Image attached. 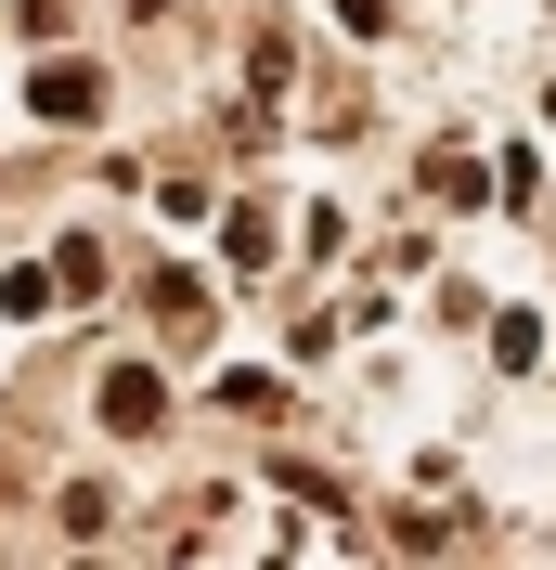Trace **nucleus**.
Here are the masks:
<instances>
[{"label":"nucleus","mask_w":556,"mask_h":570,"mask_svg":"<svg viewBox=\"0 0 556 570\" xmlns=\"http://www.w3.org/2000/svg\"><path fill=\"white\" fill-rule=\"evenodd\" d=\"M39 117H66V130L105 117V78H91V66H39Z\"/></svg>","instance_id":"nucleus-2"},{"label":"nucleus","mask_w":556,"mask_h":570,"mask_svg":"<svg viewBox=\"0 0 556 570\" xmlns=\"http://www.w3.org/2000/svg\"><path fill=\"white\" fill-rule=\"evenodd\" d=\"M91 285H105V247H91V234H66V259H52V298H91Z\"/></svg>","instance_id":"nucleus-4"},{"label":"nucleus","mask_w":556,"mask_h":570,"mask_svg":"<svg viewBox=\"0 0 556 570\" xmlns=\"http://www.w3.org/2000/svg\"><path fill=\"white\" fill-rule=\"evenodd\" d=\"M427 195H466V208H479V195H492V169L466 156V142H440V156H427Z\"/></svg>","instance_id":"nucleus-3"},{"label":"nucleus","mask_w":556,"mask_h":570,"mask_svg":"<svg viewBox=\"0 0 556 570\" xmlns=\"http://www.w3.org/2000/svg\"><path fill=\"white\" fill-rule=\"evenodd\" d=\"M91 415H105L117 441H142V428L169 415V376H156V363H105V390H91Z\"/></svg>","instance_id":"nucleus-1"},{"label":"nucleus","mask_w":556,"mask_h":570,"mask_svg":"<svg viewBox=\"0 0 556 570\" xmlns=\"http://www.w3.org/2000/svg\"><path fill=\"white\" fill-rule=\"evenodd\" d=\"M337 13H349V27H363V39H376V27H388V0H337Z\"/></svg>","instance_id":"nucleus-6"},{"label":"nucleus","mask_w":556,"mask_h":570,"mask_svg":"<svg viewBox=\"0 0 556 570\" xmlns=\"http://www.w3.org/2000/svg\"><path fill=\"white\" fill-rule=\"evenodd\" d=\"M220 247H234V273H259V259H272V220H259V208H234V220H220Z\"/></svg>","instance_id":"nucleus-5"}]
</instances>
